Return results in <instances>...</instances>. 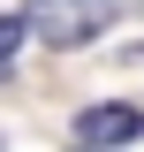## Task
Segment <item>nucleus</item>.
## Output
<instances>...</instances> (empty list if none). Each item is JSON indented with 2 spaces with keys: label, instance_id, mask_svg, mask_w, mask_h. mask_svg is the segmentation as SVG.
<instances>
[{
  "label": "nucleus",
  "instance_id": "obj_2",
  "mask_svg": "<svg viewBox=\"0 0 144 152\" xmlns=\"http://www.w3.org/2000/svg\"><path fill=\"white\" fill-rule=\"evenodd\" d=\"M76 137H84V145H137V137H144V107H121V99L84 107V114H76Z\"/></svg>",
  "mask_w": 144,
  "mask_h": 152
},
{
  "label": "nucleus",
  "instance_id": "obj_4",
  "mask_svg": "<svg viewBox=\"0 0 144 152\" xmlns=\"http://www.w3.org/2000/svg\"><path fill=\"white\" fill-rule=\"evenodd\" d=\"M84 152H121V145H84Z\"/></svg>",
  "mask_w": 144,
  "mask_h": 152
},
{
  "label": "nucleus",
  "instance_id": "obj_1",
  "mask_svg": "<svg viewBox=\"0 0 144 152\" xmlns=\"http://www.w3.org/2000/svg\"><path fill=\"white\" fill-rule=\"evenodd\" d=\"M114 15H121V0H31L23 31H38L46 46H91Z\"/></svg>",
  "mask_w": 144,
  "mask_h": 152
},
{
  "label": "nucleus",
  "instance_id": "obj_3",
  "mask_svg": "<svg viewBox=\"0 0 144 152\" xmlns=\"http://www.w3.org/2000/svg\"><path fill=\"white\" fill-rule=\"evenodd\" d=\"M15 46H23V15H0V76H8V61H15Z\"/></svg>",
  "mask_w": 144,
  "mask_h": 152
}]
</instances>
